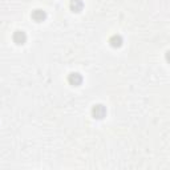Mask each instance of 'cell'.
I'll return each instance as SVG.
<instances>
[{"instance_id":"7a4b0ae2","label":"cell","mask_w":170,"mask_h":170,"mask_svg":"<svg viewBox=\"0 0 170 170\" xmlns=\"http://www.w3.org/2000/svg\"><path fill=\"white\" fill-rule=\"evenodd\" d=\"M14 39H15V41H16L17 44H23V43L25 41V35H24V32H23V31H17L16 33H15Z\"/></svg>"},{"instance_id":"5b68a950","label":"cell","mask_w":170,"mask_h":170,"mask_svg":"<svg viewBox=\"0 0 170 170\" xmlns=\"http://www.w3.org/2000/svg\"><path fill=\"white\" fill-rule=\"evenodd\" d=\"M72 8L75 9L76 12H78L81 8H83V3H81L80 0H73L72 1Z\"/></svg>"},{"instance_id":"3957f363","label":"cell","mask_w":170,"mask_h":170,"mask_svg":"<svg viewBox=\"0 0 170 170\" xmlns=\"http://www.w3.org/2000/svg\"><path fill=\"white\" fill-rule=\"evenodd\" d=\"M69 80H70V83H72V84L78 85V84L81 83V76L78 75V73H72V75H70V77H69Z\"/></svg>"},{"instance_id":"6da1fadb","label":"cell","mask_w":170,"mask_h":170,"mask_svg":"<svg viewBox=\"0 0 170 170\" xmlns=\"http://www.w3.org/2000/svg\"><path fill=\"white\" fill-rule=\"evenodd\" d=\"M105 113H106V110L102 105H96L95 108H93V115H95L96 118H102L104 116H105Z\"/></svg>"},{"instance_id":"277c9868","label":"cell","mask_w":170,"mask_h":170,"mask_svg":"<svg viewBox=\"0 0 170 170\" xmlns=\"http://www.w3.org/2000/svg\"><path fill=\"white\" fill-rule=\"evenodd\" d=\"M32 16H33L35 20H37V21H41V20L45 17V14L43 11H40V9H37L36 12H33V15H32Z\"/></svg>"}]
</instances>
